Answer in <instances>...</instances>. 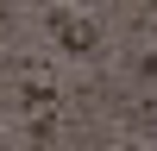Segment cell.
I'll return each mask as SVG.
<instances>
[{
  "mask_svg": "<svg viewBox=\"0 0 157 151\" xmlns=\"http://www.w3.org/2000/svg\"><path fill=\"white\" fill-rule=\"evenodd\" d=\"M50 25H57V44L63 50H94L101 44V25L88 19V13H57Z\"/></svg>",
  "mask_w": 157,
  "mask_h": 151,
  "instance_id": "cell-1",
  "label": "cell"
},
{
  "mask_svg": "<svg viewBox=\"0 0 157 151\" xmlns=\"http://www.w3.org/2000/svg\"><path fill=\"white\" fill-rule=\"evenodd\" d=\"M126 151H145V145H126Z\"/></svg>",
  "mask_w": 157,
  "mask_h": 151,
  "instance_id": "cell-2",
  "label": "cell"
},
{
  "mask_svg": "<svg viewBox=\"0 0 157 151\" xmlns=\"http://www.w3.org/2000/svg\"><path fill=\"white\" fill-rule=\"evenodd\" d=\"M0 13H6V0H0Z\"/></svg>",
  "mask_w": 157,
  "mask_h": 151,
  "instance_id": "cell-3",
  "label": "cell"
}]
</instances>
